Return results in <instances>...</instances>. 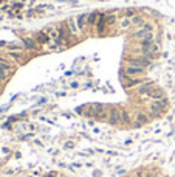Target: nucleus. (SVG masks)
Listing matches in <instances>:
<instances>
[{"label":"nucleus","instance_id":"1","mask_svg":"<svg viewBox=\"0 0 175 177\" xmlns=\"http://www.w3.org/2000/svg\"><path fill=\"white\" fill-rule=\"evenodd\" d=\"M150 64V59L147 56H136V58H130L129 59V65H133V67H147Z\"/></svg>","mask_w":175,"mask_h":177},{"label":"nucleus","instance_id":"2","mask_svg":"<svg viewBox=\"0 0 175 177\" xmlns=\"http://www.w3.org/2000/svg\"><path fill=\"white\" fill-rule=\"evenodd\" d=\"M164 109V99H155L150 102V112L155 115V117H158L161 115V110Z\"/></svg>","mask_w":175,"mask_h":177},{"label":"nucleus","instance_id":"3","mask_svg":"<svg viewBox=\"0 0 175 177\" xmlns=\"http://www.w3.org/2000/svg\"><path fill=\"white\" fill-rule=\"evenodd\" d=\"M107 121H108L110 124H118L119 121H121V114H119L118 110H115V109L110 110V112H108V118H107Z\"/></svg>","mask_w":175,"mask_h":177},{"label":"nucleus","instance_id":"4","mask_svg":"<svg viewBox=\"0 0 175 177\" xmlns=\"http://www.w3.org/2000/svg\"><path fill=\"white\" fill-rule=\"evenodd\" d=\"M153 86H150V84H147V82H141L140 86H138L136 92H138V95H143V96H147V93H149L152 90Z\"/></svg>","mask_w":175,"mask_h":177},{"label":"nucleus","instance_id":"5","mask_svg":"<svg viewBox=\"0 0 175 177\" xmlns=\"http://www.w3.org/2000/svg\"><path fill=\"white\" fill-rule=\"evenodd\" d=\"M87 22H88V14H87V13L79 14V16L76 17V25L79 26V30H81V31L84 30V26L87 25Z\"/></svg>","mask_w":175,"mask_h":177},{"label":"nucleus","instance_id":"6","mask_svg":"<svg viewBox=\"0 0 175 177\" xmlns=\"http://www.w3.org/2000/svg\"><path fill=\"white\" fill-rule=\"evenodd\" d=\"M147 98H152L153 101H155V99H163V92H161V89L152 87V90L147 93Z\"/></svg>","mask_w":175,"mask_h":177},{"label":"nucleus","instance_id":"7","mask_svg":"<svg viewBox=\"0 0 175 177\" xmlns=\"http://www.w3.org/2000/svg\"><path fill=\"white\" fill-rule=\"evenodd\" d=\"M126 73H127V76H136V75L144 73V69H141V67H133V65H129V67L126 69Z\"/></svg>","mask_w":175,"mask_h":177},{"label":"nucleus","instance_id":"8","mask_svg":"<svg viewBox=\"0 0 175 177\" xmlns=\"http://www.w3.org/2000/svg\"><path fill=\"white\" fill-rule=\"evenodd\" d=\"M147 121H149V117H147V115H144V114H138V115H136V118H135V123H136L138 126L146 124Z\"/></svg>","mask_w":175,"mask_h":177},{"label":"nucleus","instance_id":"9","mask_svg":"<svg viewBox=\"0 0 175 177\" xmlns=\"http://www.w3.org/2000/svg\"><path fill=\"white\" fill-rule=\"evenodd\" d=\"M124 82L127 84V87H133V86H138L140 84V79H136V78H129L127 75L124 76Z\"/></svg>","mask_w":175,"mask_h":177},{"label":"nucleus","instance_id":"10","mask_svg":"<svg viewBox=\"0 0 175 177\" xmlns=\"http://www.w3.org/2000/svg\"><path fill=\"white\" fill-rule=\"evenodd\" d=\"M10 54H11V58H14V59H17V61H22V59H23V53H22V51L11 50V51H10Z\"/></svg>","mask_w":175,"mask_h":177},{"label":"nucleus","instance_id":"11","mask_svg":"<svg viewBox=\"0 0 175 177\" xmlns=\"http://www.w3.org/2000/svg\"><path fill=\"white\" fill-rule=\"evenodd\" d=\"M98 16H99L98 13H91V14H88V22H87V23H90V25L96 23L95 20H96V17H98Z\"/></svg>","mask_w":175,"mask_h":177},{"label":"nucleus","instance_id":"12","mask_svg":"<svg viewBox=\"0 0 175 177\" xmlns=\"http://www.w3.org/2000/svg\"><path fill=\"white\" fill-rule=\"evenodd\" d=\"M25 45L28 47L30 50H34V48H36V44H34V41H31V39H25Z\"/></svg>","mask_w":175,"mask_h":177},{"label":"nucleus","instance_id":"13","mask_svg":"<svg viewBox=\"0 0 175 177\" xmlns=\"http://www.w3.org/2000/svg\"><path fill=\"white\" fill-rule=\"evenodd\" d=\"M132 23V20H129V19H123V22H121V28H129Z\"/></svg>","mask_w":175,"mask_h":177},{"label":"nucleus","instance_id":"14","mask_svg":"<svg viewBox=\"0 0 175 177\" xmlns=\"http://www.w3.org/2000/svg\"><path fill=\"white\" fill-rule=\"evenodd\" d=\"M132 23H135V25H143V19H141V17H133V19H132Z\"/></svg>","mask_w":175,"mask_h":177}]
</instances>
